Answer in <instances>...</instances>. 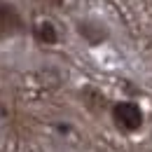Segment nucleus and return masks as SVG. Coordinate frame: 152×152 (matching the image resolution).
Segmentation results:
<instances>
[{"instance_id":"2","label":"nucleus","mask_w":152,"mask_h":152,"mask_svg":"<svg viewBox=\"0 0 152 152\" xmlns=\"http://www.w3.org/2000/svg\"><path fill=\"white\" fill-rule=\"evenodd\" d=\"M23 31H26V21L21 17L19 7L14 2L0 0V40L21 35Z\"/></svg>"},{"instance_id":"4","label":"nucleus","mask_w":152,"mask_h":152,"mask_svg":"<svg viewBox=\"0 0 152 152\" xmlns=\"http://www.w3.org/2000/svg\"><path fill=\"white\" fill-rule=\"evenodd\" d=\"M33 38L38 40L40 45H56L58 42V31L52 21H38L33 26Z\"/></svg>"},{"instance_id":"5","label":"nucleus","mask_w":152,"mask_h":152,"mask_svg":"<svg viewBox=\"0 0 152 152\" xmlns=\"http://www.w3.org/2000/svg\"><path fill=\"white\" fill-rule=\"evenodd\" d=\"M45 2H52V5H63V0H45Z\"/></svg>"},{"instance_id":"3","label":"nucleus","mask_w":152,"mask_h":152,"mask_svg":"<svg viewBox=\"0 0 152 152\" xmlns=\"http://www.w3.org/2000/svg\"><path fill=\"white\" fill-rule=\"evenodd\" d=\"M77 33H80L84 40H87L89 45H101L103 40L108 38V31H105V26H103V23H98V21H91V19L77 21Z\"/></svg>"},{"instance_id":"1","label":"nucleus","mask_w":152,"mask_h":152,"mask_svg":"<svg viewBox=\"0 0 152 152\" xmlns=\"http://www.w3.org/2000/svg\"><path fill=\"white\" fill-rule=\"evenodd\" d=\"M110 115H113L115 126L124 133H133L143 126V110L133 101H119V103H115Z\"/></svg>"}]
</instances>
